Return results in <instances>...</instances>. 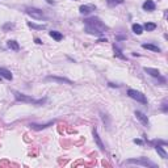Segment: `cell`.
Wrapping results in <instances>:
<instances>
[{
	"label": "cell",
	"mask_w": 168,
	"mask_h": 168,
	"mask_svg": "<svg viewBox=\"0 0 168 168\" xmlns=\"http://www.w3.org/2000/svg\"><path fill=\"white\" fill-rule=\"evenodd\" d=\"M25 12H26L30 17L36 18V20H41L42 17H43V12H42L41 9H38V8H26L25 9Z\"/></svg>",
	"instance_id": "obj_4"
},
{
	"label": "cell",
	"mask_w": 168,
	"mask_h": 168,
	"mask_svg": "<svg viewBox=\"0 0 168 168\" xmlns=\"http://www.w3.org/2000/svg\"><path fill=\"white\" fill-rule=\"evenodd\" d=\"M134 143H137V144H143V142H142L141 139H134Z\"/></svg>",
	"instance_id": "obj_25"
},
{
	"label": "cell",
	"mask_w": 168,
	"mask_h": 168,
	"mask_svg": "<svg viewBox=\"0 0 168 168\" xmlns=\"http://www.w3.org/2000/svg\"><path fill=\"white\" fill-rule=\"evenodd\" d=\"M113 49H114V55H116V57H118L120 59H124V61H126V57L122 54V51H121L120 49L117 47L116 45H114V47H113Z\"/></svg>",
	"instance_id": "obj_19"
},
{
	"label": "cell",
	"mask_w": 168,
	"mask_h": 168,
	"mask_svg": "<svg viewBox=\"0 0 168 168\" xmlns=\"http://www.w3.org/2000/svg\"><path fill=\"white\" fill-rule=\"evenodd\" d=\"M49 34H50V37L51 38H54L55 41H62L63 40V34L62 33H61V32H57V30H51L50 32V33H49Z\"/></svg>",
	"instance_id": "obj_12"
},
{
	"label": "cell",
	"mask_w": 168,
	"mask_h": 168,
	"mask_svg": "<svg viewBox=\"0 0 168 168\" xmlns=\"http://www.w3.org/2000/svg\"><path fill=\"white\" fill-rule=\"evenodd\" d=\"M131 29H133V32L135 33V34H138V36L143 33V26H142V25H139V24H134Z\"/></svg>",
	"instance_id": "obj_17"
},
{
	"label": "cell",
	"mask_w": 168,
	"mask_h": 168,
	"mask_svg": "<svg viewBox=\"0 0 168 168\" xmlns=\"http://www.w3.org/2000/svg\"><path fill=\"white\" fill-rule=\"evenodd\" d=\"M93 137H95V141H96V143H97V146L100 147V150L101 151H104V144H103V142H101V139H100V137H99V134H97V130L96 129H93Z\"/></svg>",
	"instance_id": "obj_15"
},
{
	"label": "cell",
	"mask_w": 168,
	"mask_h": 168,
	"mask_svg": "<svg viewBox=\"0 0 168 168\" xmlns=\"http://www.w3.org/2000/svg\"><path fill=\"white\" fill-rule=\"evenodd\" d=\"M127 96L131 97V99H134V100H137L138 103L147 104V99H146V96H144L142 92H139V91H135V89H129V91H127Z\"/></svg>",
	"instance_id": "obj_3"
},
{
	"label": "cell",
	"mask_w": 168,
	"mask_h": 168,
	"mask_svg": "<svg viewBox=\"0 0 168 168\" xmlns=\"http://www.w3.org/2000/svg\"><path fill=\"white\" fill-rule=\"evenodd\" d=\"M14 99L17 101H21V103H28V104H36V105H41L46 101V99L43 100H36L30 96H26L24 93H20V92H14Z\"/></svg>",
	"instance_id": "obj_2"
},
{
	"label": "cell",
	"mask_w": 168,
	"mask_h": 168,
	"mask_svg": "<svg viewBox=\"0 0 168 168\" xmlns=\"http://www.w3.org/2000/svg\"><path fill=\"white\" fill-rule=\"evenodd\" d=\"M143 28L147 32H152V30H155V29H156V24H154V22H146Z\"/></svg>",
	"instance_id": "obj_20"
},
{
	"label": "cell",
	"mask_w": 168,
	"mask_h": 168,
	"mask_svg": "<svg viewBox=\"0 0 168 168\" xmlns=\"http://www.w3.org/2000/svg\"><path fill=\"white\" fill-rule=\"evenodd\" d=\"M139 164V165H150V167H155V164L152 163V161L150 160H146V159H143V160H139V159H129V160L125 161V164Z\"/></svg>",
	"instance_id": "obj_5"
},
{
	"label": "cell",
	"mask_w": 168,
	"mask_h": 168,
	"mask_svg": "<svg viewBox=\"0 0 168 168\" xmlns=\"http://www.w3.org/2000/svg\"><path fill=\"white\" fill-rule=\"evenodd\" d=\"M7 46L9 49H12V50H14V51H17L18 49H20V45H18L16 41H8L7 42Z\"/></svg>",
	"instance_id": "obj_18"
},
{
	"label": "cell",
	"mask_w": 168,
	"mask_h": 168,
	"mask_svg": "<svg viewBox=\"0 0 168 168\" xmlns=\"http://www.w3.org/2000/svg\"><path fill=\"white\" fill-rule=\"evenodd\" d=\"M106 3L109 7H116L118 4H122L124 3V0H106Z\"/></svg>",
	"instance_id": "obj_21"
},
{
	"label": "cell",
	"mask_w": 168,
	"mask_h": 168,
	"mask_svg": "<svg viewBox=\"0 0 168 168\" xmlns=\"http://www.w3.org/2000/svg\"><path fill=\"white\" fill-rule=\"evenodd\" d=\"M46 1H47L49 4H54V1H53V0H46Z\"/></svg>",
	"instance_id": "obj_27"
},
{
	"label": "cell",
	"mask_w": 168,
	"mask_h": 168,
	"mask_svg": "<svg viewBox=\"0 0 168 168\" xmlns=\"http://www.w3.org/2000/svg\"><path fill=\"white\" fill-rule=\"evenodd\" d=\"M96 8H95V5H82V7L79 8L80 13L82 14H89L92 11H95Z\"/></svg>",
	"instance_id": "obj_7"
},
{
	"label": "cell",
	"mask_w": 168,
	"mask_h": 168,
	"mask_svg": "<svg viewBox=\"0 0 168 168\" xmlns=\"http://www.w3.org/2000/svg\"><path fill=\"white\" fill-rule=\"evenodd\" d=\"M144 72L146 74H148V75H151V76H154V78H159L160 76V71L159 70H156V69H150V67H144Z\"/></svg>",
	"instance_id": "obj_8"
},
{
	"label": "cell",
	"mask_w": 168,
	"mask_h": 168,
	"mask_svg": "<svg viewBox=\"0 0 168 168\" xmlns=\"http://www.w3.org/2000/svg\"><path fill=\"white\" fill-rule=\"evenodd\" d=\"M47 80H53V82H58V83H67V84H72L71 80L65 79V78H57V76H47Z\"/></svg>",
	"instance_id": "obj_11"
},
{
	"label": "cell",
	"mask_w": 168,
	"mask_h": 168,
	"mask_svg": "<svg viewBox=\"0 0 168 168\" xmlns=\"http://www.w3.org/2000/svg\"><path fill=\"white\" fill-rule=\"evenodd\" d=\"M84 24L86 26L92 28V29H96L100 33H104L105 30H108V26L104 24L103 21H100L97 17H91V18H86L84 20Z\"/></svg>",
	"instance_id": "obj_1"
},
{
	"label": "cell",
	"mask_w": 168,
	"mask_h": 168,
	"mask_svg": "<svg viewBox=\"0 0 168 168\" xmlns=\"http://www.w3.org/2000/svg\"><path fill=\"white\" fill-rule=\"evenodd\" d=\"M34 41H36V43H38V45H41V43H42V41L40 40V38H36Z\"/></svg>",
	"instance_id": "obj_26"
},
{
	"label": "cell",
	"mask_w": 168,
	"mask_h": 168,
	"mask_svg": "<svg viewBox=\"0 0 168 168\" xmlns=\"http://www.w3.org/2000/svg\"><path fill=\"white\" fill-rule=\"evenodd\" d=\"M86 32L88 33V34H95V36H101L103 33H100L99 30H96V29H92V28H88L86 26Z\"/></svg>",
	"instance_id": "obj_23"
},
{
	"label": "cell",
	"mask_w": 168,
	"mask_h": 168,
	"mask_svg": "<svg viewBox=\"0 0 168 168\" xmlns=\"http://www.w3.org/2000/svg\"><path fill=\"white\" fill-rule=\"evenodd\" d=\"M135 117H137L138 120L141 121L143 126H148V118H147V116H146V114H143L142 112L137 110V112H135Z\"/></svg>",
	"instance_id": "obj_6"
},
{
	"label": "cell",
	"mask_w": 168,
	"mask_h": 168,
	"mask_svg": "<svg viewBox=\"0 0 168 168\" xmlns=\"http://www.w3.org/2000/svg\"><path fill=\"white\" fill-rule=\"evenodd\" d=\"M0 76L7 80H12V78H13L12 74H11V71H8L7 69H1V67H0Z\"/></svg>",
	"instance_id": "obj_10"
},
{
	"label": "cell",
	"mask_w": 168,
	"mask_h": 168,
	"mask_svg": "<svg viewBox=\"0 0 168 168\" xmlns=\"http://www.w3.org/2000/svg\"><path fill=\"white\" fill-rule=\"evenodd\" d=\"M143 9L144 11H148V12H151V11L155 9V3L152 1V0H146L143 3Z\"/></svg>",
	"instance_id": "obj_9"
},
{
	"label": "cell",
	"mask_w": 168,
	"mask_h": 168,
	"mask_svg": "<svg viewBox=\"0 0 168 168\" xmlns=\"http://www.w3.org/2000/svg\"><path fill=\"white\" fill-rule=\"evenodd\" d=\"M53 124H54L53 121H50V122H47V124H45V125H37V124H32V125H30V127H32V129H34V130H42V129H46V127L51 126Z\"/></svg>",
	"instance_id": "obj_14"
},
{
	"label": "cell",
	"mask_w": 168,
	"mask_h": 168,
	"mask_svg": "<svg viewBox=\"0 0 168 168\" xmlns=\"http://www.w3.org/2000/svg\"><path fill=\"white\" fill-rule=\"evenodd\" d=\"M9 28H13V24H7L5 26H4V30H7V29H9Z\"/></svg>",
	"instance_id": "obj_24"
},
{
	"label": "cell",
	"mask_w": 168,
	"mask_h": 168,
	"mask_svg": "<svg viewBox=\"0 0 168 168\" xmlns=\"http://www.w3.org/2000/svg\"><path fill=\"white\" fill-rule=\"evenodd\" d=\"M155 150H156V152H158V154L160 155L163 159H167L168 158V154L165 152L164 150H163V147H161V146H159V144H158V146H155Z\"/></svg>",
	"instance_id": "obj_16"
},
{
	"label": "cell",
	"mask_w": 168,
	"mask_h": 168,
	"mask_svg": "<svg viewBox=\"0 0 168 168\" xmlns=\"http://www.w3.org/2000/svg\"><path fill=\"white\" fill-rule=\"evenodd\" d=\"M28 26L32 28V29H36V30H42L45 29V25H37V24H33V22H28Z\"/></svg>",
	"instance_id": "obj_22"
},
{
	"label": "cell",
	"mask_w": 168,
	"mask_h": 168,
	"mask_svg": "<svg viewBox=\"0 0 168 168\" xmlns=\"http://www.w3.org/2000/svg\"><path fill=\"white\" fill-rule=\"evenodd\" d=\"M142 47L147 49V50H151V51H154V53H160V47H158V46H155V45H152V43H143Z\"/></svg>",
	"instance_id": "obj_13"
}]
</instances>
